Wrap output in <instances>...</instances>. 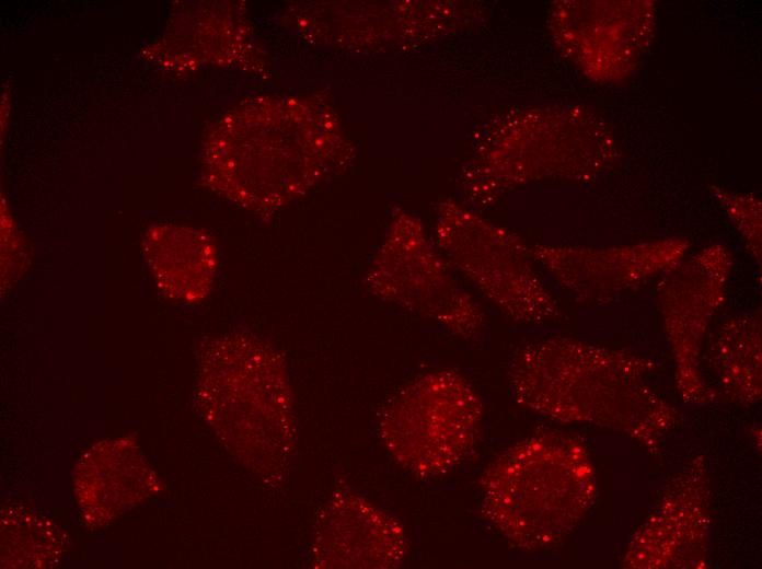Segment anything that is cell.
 Segmentation results:
<instances>
[{
    "instance_id": "cell-5",
    "label": "cell",
    "mask_w": 762,
    "mask_h": 569,
    "mask_svg": "<svg viewBox=\"0 0 762 569\" xmlns=\"http://www.w3.org/2000/svg\"><path fill=\"white\" fill-rule=\"evenodd\" d=\"M438 245L453 270L506 316L543 322L556 314V302L522 246L505 231L446 205L440 212Z\"/></svg>"
},
{
    "instance_id": "cell-4",
    "label": "cell",
    "mask_w": 762,
    "mask_h": 569,
    "mask_svg": "<svg viewBox=\"0 0 762 569\" xmlns=\"http://www.w3.org/2000/svg\"><path fill=\"white\" fill-rule=\"evenodd\" d=\"M365 283L381 300L431 320L460 338L474 339L485 328L482 306L411 217L394 222L366 272Z\"/></svg>"
},
{
    "instance_id": "cell-2",
    "label": "cell",
    "mask_w": 762,
    "mask_h": 569,
    "mask_svg": "<svg viewBox=\"0 0 762 569\" xmlns=\"http://www.w3.org/2000/svg\"><path fill=\"white\" fill-rule=\"evenodd\" d=\"M483 404L460 373L438 369L402 387L385 405L380 430L393 457L419 477L443 475L471 453Z\"/></svg>"
},
{
    "instance_id": "cell-3",
    "label": "cell",
    "mask_w": 762,
    "mask_h": 569,
    "mask_svg": "<svg viewBox=\"0 0 762 569\" xmlns=\"http://www.w3.org/2000/svg\"><path fill=\"white\" fill-rule=\"evenodd\" d=\"M605 358L602 350L570 338L531 342L512 358L508 380L513 398L529 409L563 422L614 427L632 433L624 415L605 393L642 409L665 415L656 399H642L605 392Z\"/></svg>"
},
{
    "instance_id": "cell-1",
    "label": "cell",
    "mask_w": 762,
    "mask_h": 569,
    "mask_svg": "<svg viewBox=\"0 0 762 569\" xmlns=\"http://www.w3.org/2000/svg\"><path fill=\"white\" fill-rule=\"evenodd\" d=\"M482 512L512 546L528 551L562 542L594 498L589 456L568 437L541 434L499 454L481 479Z\"/></svg>"
}]
</instances>
